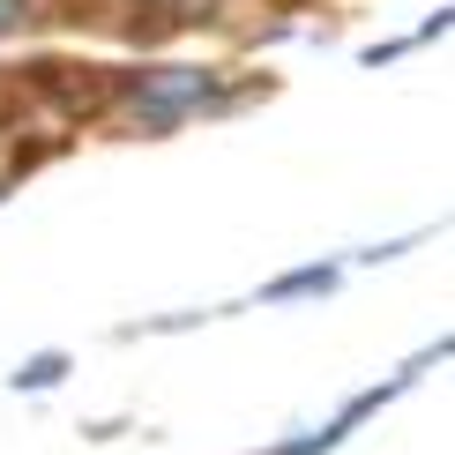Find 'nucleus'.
Returning a JSON list of instances; mask_svg holds the SVG:
<instances>
[{"label":"nucleus","instance_id":"f257e3e1","mask_svg":"<svg viewBox=\"0 0 455 455\" xmlns=\"http://www.w3.org/2000/svg\"><path fill=\"white\" fill-rule=\"evenodd\" d=\"M276 90V75H254L224 52H187V45H164V52H135V60L105 68V90H98V127L112 135H142V142H164L180 127H202V120H232V112L261 105Z\"/></svg>","mask_w":455,"mask_h":455},{"label":"nucleus","instance_id":"f03ea898","mask_svg":"<svg viewBox=\"0 0 455 455\" xmlns=\"http://www.w3.org/2000/svg\"><path fill=\"white\" fill-rule=\"evenodd\" d=\"M344 254H314V261H291V269H276L269 283H254V299L246 307H314V299H336L344 291Z\"/></svg>","mask_w":455,"mask_h":455},{"label":"nucleus","instance_id":"7ed1b4c3","mask_svg":"<svg viewBox=\"0 0 455 455\" xmlns=\"http://www.w3.org/2000/svg\"><path fill=\"white\" fill-rule=\"evenodd\" d=\"M224 314H246V299H232V307H172V314L120 321V329H112V344H149V336H195V329H210V321H224Z\"/></svg>","mask_w":455,"mask_h":455},{"label":"nucleus","instance_id":"20e7f679","mask_svg":"<svg viewBox=\"0 0 455 455\" xmlns=\"http://www.w3.org/2000/svg\"><path fill=\"white\" fill-rule=\"evenodd\" d=\"M68 381H75V351H60V344H45V351H30V358L8 366V395H52Z\"/></svg>","mask_w":455,"mask_h":455},{"label":"nucleus","instance_id":"39448f33","mask_svg":"<svg viewBox=\"0 0 455 455\" xmlns=\"http://www.w3.org/2000/svg\"><path fill=\"white\" fill-rule=\"evenodd\" d=\"M433 232H403V239H366V246H351L344 254V269H388V261H403V254H419Z\"/></svg>","mask_w":455,"mask_h":455},{"label":"nucleus","instance_id":"423d86ee","mask_svg":"<svg viewBox=\"0 0 455 455\" xmlns=\"http://www.w3.org/2000/svg\"><path fill=\"white\" fill-rule=\"evenodd\" d=\"M448 351H455V344H448V336H433V344H426V351H411V358H403V366H395V373H388V381H395V388H419V381H426V373H433V366H448Z\"/></svg>","mask_w":455,"mask_h":455},{"label":"nucleus","instance_id":"0eeeda50","mask_svg":"<svg viewBox=\"0 0 455 455\" xmlns=\"http://www.w3.org/2000/svg\"><path fill=\"white\" fill-rule=\"evenodd\" d=\"M411 52H419V45H411V30H395V37H366L351 60L358 68H395V60H411Z\"/></svg>","mask_w":455,"mask_h":455},{"label":"nucleus","instance_id":"6e6552de","mask_svg":"<svg viewBox=\"0 0 455 455\" xmlns=\"http://www.w3.org/2000/svg\"><path fill=\"white\" fill-rule=\"evenodd\" d=\"M448 30H455V8H448V0H433V8L419 15V23H411V45H419V52H426V45H441V37H448Z\"/></svg>","mask_w":455,"mask_h":455},{"label":"nucleus","instance_id":"1a4fd4ad","mask_svg":"<svg viewBox=\"0 0 455 455\" xmlns=\"http://www.w3.org/2000/svg\"><path fill=\"white\" fill-rule=\"evenodd\" d=\"M127 433H135V419H90V426H83V441H90V448H105V441H127Z\"/></svg>","mask_w":455,"mask_h":455},{"label":"nucleus","instance_id":"9d476101","mask_svg":"<svg viewBox=\"0 0 455 455\" xmlns=\"http://www.w3.org/2000/svg\"><path fill=\"white\" fill-rule=\"evenodd\" d=\"M105 8H120V15H112V23H142V15H157L164 0H105Z\"/></svg>","mask_w":455,"mask_h":455},{"label":"nucleus","instance_id":"9b49d317","mask_svg":"<svg viewBox=\"0 0 455 455\" xmlns=\"http://www.w3.org/2000/svg\"><path fill=\"white\" fill-rule=\"evenodd\" d=\"M15 195V172H8V164H0V202H8Z\"/></svg>","mask_w":455,"mask_h":455},{"label":"nucleus","instance_id":"f8f14e48","mask_svg":"<svg viewBox=\"0 0 455 455\" xmlns=\"http://www.w3.org/2000/svg\"><path fill=\"white\" fill-rule=\"evenodd\" d=\"M276 8H329V0H276Z\"/></svg>","mask_w":455,"mask_h":455},{"label":"nucleus","instance_id":"ddd939ff","mask_svg":"<svg viewBox=\"0 0 455 455\" xmlns=\"http://www.w3.org/2000/svg\"><path fill=\"white\" fill-rule=\"evenodd\" d=\"M246 8H261V0H246Z\"/></svg>","mask_w":455,"mask_h":455}]
</instances>
